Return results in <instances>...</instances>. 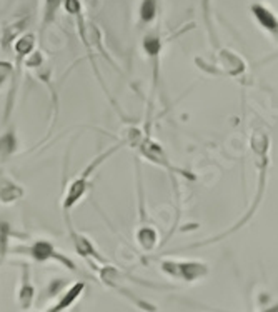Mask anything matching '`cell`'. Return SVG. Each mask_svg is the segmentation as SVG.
Segmentation results:
<instances>
[{"label":"cell","instance_id":"obj_13","mask_svg":"<svg viewBox=\"0 0 278 312\" xmlns=\"http://www.w3.org/2000/svg\"><path fill=\"white\" fill-rule=\"evenodd\" d=\"M143 49H145V52L150 55V57H157L162 49L160 39L157 35H148L147 39L143 40Z\"/></svg>","mask_w":278,"mask_h":312},{"label":"cell","instance_id":"obj_16","mask_svg":"<svg viewBox=\"0 0 278 312\" xmlns=\"http://www.w3.org/2000/svg\"><path fill=\"white\" fill-rule=\"evenodd\" d=\"M12 65L7 62H0V87L5 83V80L12 76Z\"/></svg>","mask_w":278,"mask_h":312},{"label":"cell","instance_id":"obj_17","mask_svg":"<svg viewBox=\"0 0 278 312\" xmlns=\"http://www.w3.org/2000/svg\"><path fill=\"white\" fill-rule=\"evenodd\" d=\"M65 2V8L67 12L73 13V15H77V13H80V2L78 0H63Z\"/></svg>","mask_w":278,"mask_h":312},{"label":"cell","instance_id":"obj_11","mask_svg":"<svg viewBox=\"0 0 278 312\" xmlns=\"http://www.w3.org/2000/svg\"><path fill=\"white\" fill-rule=\"evenodd\" d=\"M17 151V134L10 129L0 136V160H7Z\"/></svg>","mask_w":278,"mask_h":312},{"label":"cell","instance_id":"obj_4","mask_svg":"<svg viewBox=\"0 0 278 312\" xmlns=\"http://www.w3.org/2000/svg\"><path fill=\"white\" fill-rule=\"evenodd\" d=\"M12 252L25 255L29 260H34V262H39V264L57 262V264L62 265V267H65V269H68V271H72V272L77 271L75 262H73L70 257H67L65 254L60 252V250L55 247L52 242L47 240V239L34 240L32 244L24 245V247L17 245V247L12 249Z\"/></svg>","mask_w":278,"mask_h":312},{"label":"cell","instance_id":"obj_12","mask_svg":"<svg viewBox=\"0 0 278 312\" xmlns=\"http://www.w3.org/2000/svg\"><path fill=\"white\" fill-rule=\"evenodd\" d=\"M140 15L143 22H152L157 15V3L155 0H143L140 7Z\"/></svg>","mask_w":278,"mask_h":312},{"label":"cell","instance_id":"obj_9","mask_svg":"<svg viewBox=\"0 0 278 312\" xmlns=\"http://www.w3.org/2000/svg\"><path fill=\"white\" fill-rule=\"evenodd\" d=\"M24 197V189L7 175H0V204H13Z\"/></svg>","mask_w":278,"mask_h":312},{"label":"cell","instance_id":"obj_6","mask_svg":"<svg viewBox=\"0 0 278 312\" xmlns=\"http://www.w3.org/2000/svg\"><path fill=\"white\" fill-rule=\"evenodd\" d=\"M15 299H17V306L24 312H27L34 306L35 286L30 277V265L27 262L20 264V282H18V287H17Z\"/></svg>","mask_w":278,"mask_h":312},{"label":"cell","instance_id":"obj_15","mask_svg":"<svg viewBox=\"0 0 278 312\" xmlns=\"http://www.w3.org/2000/svg\"><path fill=\"white\" fill-rule=\"evenodd\" d=\"M7 252H8V229L3 224L0 227V262L3 260Z\"/></svg>","mask_w":278,"mask_h":312},{"label":"cell","instance_id":"obj_2","mask_svg":"<svg viewBox=\"0 0 278 312\" xmlns=\"http://www.w3.org/2000/svg\"><path fill=\"white\" fill-rule=\"evenodd\" d=\"M120 147H122V146L118 144V146H113V147H110L109 151L99 154V156H97L94 160H90L89 164L83 167V170L80 172V174H78L75 179H73L72 182L67 185L65 192H63V200H62V211H63V214H70L72 209L75 207L77 204L83 199V195L89 192V189H90V177H92V174H94V172L99 169L100 165H104V162L109 159L110 156H113V154L117 152Z\"/></svg>","mask_w":278,"mask_h":312},{"label":"cell","instance_id":"obj_8","mask_svg":"<svg viewBox=\"0 0 278 312\" xmlns=\"http://www.w3.org/2000/svg\"><path fill=\"white\" fill-rule=\"evenodd\" d=\"M252 13H253L255 20H257L263 29L268 30L270 34L278 35V17L270 10V8L265 7L263 3H253Z\"/></svg>","mask_w":278,"mask_h":312},{"label":"cell","instance_id":"obj_10","mask_svg":"<svg viewBox=\"0 0 278 312\" xmlns=\"http://www.w3.org/2000/svg\"><path fill=\"white\" fill-rule=\"evenodd\" d=\"M219 62L222 65V71L231 77L240 76V74L245 72V62L237 54L230 52V50H222L219 55Z\"/></svg>","mask_w":278,"mask_h":312},{"label":"cell","instance_id":"obj_5","mask_svg":"<svg viewBox=\"0 0 278 312\" xmlns=\"http://www.w3.org/2000/svg\"><path fill=\"white\" fill-rule=\"evenodd\" d=\"M63 217H65V226L68 227V237H70V240H72L73 249H75V252L90 265L92 271H94L95 267H99V265L109 264L110 260L95 247V244L89 239V237L73 229L70 224V216H68V214H63Z\"/></svg>","mask_w":278,"mask_h":312},{"label":"cell","instance_id":"obj_14","mask_svg":"<svg viewBox=\"0 0 278 312\" xmlns=\"http://www.w3.org/2000/svg\"><path fill=\"white\" fill-rule=\"evenodd\" d=\"M32 47H34V37L25 35L15 44V52L20 55V57H25V55L32 50Z\"/></svg>","mask_w":278,"mask_h":312},{"label":"cell","instance_id":"obj_19","mask_svg":"<svg viewBox=\"0 0 278 312\" xmlns=\"http://www.w3.org/2000/svg\"><path fill=\"white\" fill-rule=\"evenodd\" d=\"M27 312H29V311H27Z\"/></svg>","mask_w":278,"mask_h":312},{"label":"cell","instance_id":"obj_7","mask_svg":"<svg viewBox=\"0 0 278 312\" xmlns=\"http://www.w3.org/2000/svg\"><path fill=\"white\" fill-rule=\"evenodd\" d=\"M83 291H85V282L77 281V282L70 284V286L65 287L62 292H60L58 299L49 307L47 312H65V311H68L78 299H80Z\"/></svg>","mask_w":278,"mask_h":312},{"label":"cell","instance_id":"obj_1","mask_svg":"<svg viewBox=\"0 0 278 312\" xmlns=\"http://www.w3.org/2000/svg\"><path fill=\"white\" fill-rule=\"evenodd\" d=\"M250 151L253 154V164L257 165V170H258V185H257V192H255V199H253V204L250 206V209L247 212H245V216L240 219V221L235 224L233 227H230L228 231L222 232L219 237H213V239H208L205 242H198V244L192 245V247H197V245H205V244H210V242H217V240H222L225 239V237H228L231 232L238 231L240 227H243L247 222L255 216V212L258 211V207H260L263 197H265V190H267V179H268V167H270V136H268V132L263 127H255L252 130V136H250Z\"/></svg>","mask_w":278,"mask_h":312},{"label":"cell","instance_id":"obj_18","mask_svg":"<svg viewBox=\"0 0 278 312\" xmlns=\"http://www.w3.org/2000/svg\"><path fill=\"white\" fill-rule=\"evenodd\" d=\"M260 312H278V302H272V304L263 306Z\"/></svg>","mask_w":278,"mask_h":312},{"label":"cell","instance_id":"obj_3","mask_svg":"<svg viewBox=\"0 0 278 312\" xmlns=\"http://www.w3.org/2000/svg\"><path fill=\"white\" fill-rule=\"evenodd\" d=\"M160 272L172 281L193 284L205 279L210 272L208 264L203 260H187V259H164L160 260Z\"/></svg>","mask_w":278,"mask_h":312}]
</instances>
